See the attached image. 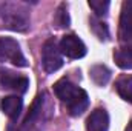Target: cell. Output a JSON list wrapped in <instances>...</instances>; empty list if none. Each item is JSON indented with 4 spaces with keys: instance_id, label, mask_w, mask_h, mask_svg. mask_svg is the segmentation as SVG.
Segmentation results:
<instances>
[{
    "instance_id": "cell-1",
    "label": "cell",
    "mask_w": 132,
    "mask_h": 131,
    "mask_svg": "<svg viewBox=\"0 0 132 131\" xmlns=\"http://www.w3.org/2000/svg\"><path fill=\"white\" fill-rule=\"evenodd\" d=\"M54 93L66 105V110L71 116H80L89 103V99L85 90L78 88L72 82L62 79L54 85Z\"/></svg>"
},
{
    "instance_id": "cell-2",
    "label": "cell",
    "mask_w": 132,
    "mask_h": 131,
    "mask_svg": "<svg viewBox=\"0 0 132 131\" xmlns=\"http://www.w3.org/2000/svg\"><path fill=\"white\" fill-rule=\"evenodd\" d=\"M0 17L5 23L6 28L14 30V31H22L28 26L29 17L28 12L22 8L12 6V5H6L2 11H0Z\"/></svg>"
},
{
    "instance_id": "cell-3",
    "label": "cell",
    "mask_w": 132,
    "mask_h": 131,
    "mask_svg": "<svg viewBox=\"0 0 132 131\" xmlns=\"http://www.w3.org/2000/svg\"><path fill=\"white\" fill-rule=\"evenodd\" d=\"M42 63H43V68L46 72H55L63 65L60 46L57 45V42L54 39H49L45 42L43 49H42Z\"/></svg>"
},
{
    "instance_id": "cell-4",
    "label": "cell",
    "mask_w": 132,
    "mask_h": 131,
    "mask_svg": "<svg viewBox=\"0 0 132 131\" xmlns=\"http://www.w3.org/2000/svg\"><path fill=\"white\" fill-rule=\"evenodd\" d=\"M0 60H8L12 65L22 68L28 65L19 43L9 37H0Z\"/></svg>"
},
{
    "instance_id": "cell-5",
    "label": "cell",
    "mask_w": 132,
    "mask_h": 131,
    "mask_svg": "<svg viewBox=\"0 0 132 131\" xmlns=\"http://www.w3.org/2000/svg\"><path fill=\"white\" fill-rule=\"evenodd\" d=\"M28 86H29V80L25 76H19L14 71L0 68V90H8V91L23 94L26 93Z\"/></svg>"
},
{
    "instance_id": "cell-6",
    "label": "cell",
    "mask_w": 132,
    "mask_h": 131,
    "mask_svg": "<svg viewBox=\"0 0 132 131\" xmlns=\"http://www.w3.org/2000/svg\"><path fill=\"white\" fill-rule=\"evenodd\" d=\"M120 40L123 45L132 46V0H128L121 6L120 16Z\"/></svg>"
},
{
    "instance_id": "cell-7",
    "label": "cell",
    "mask_w": 132,
    "mask_h": 131,
    "mask_svg": "<svg viewBox=\"0 0 132 131\" xmlns=\"http://www.w3.org/2000/svg\"><path fill=\"white\" fill-rule=\"evenodd\" d=\"M60 51L62 54H65L71 59H81L86 54V46L81 42V39H78L74 34H68L60 40Z\"/></svg>"
},
{
    "instance_id": "cell-8",
    "label": "cell",
    "mask_w": 132,
    "mask_h": 131,
    "mask_svg": "<svg viewBox=\"0 0 132 131\" xmlns=\"http://www.w3.org/2000/svg\"><path fill=\"white\" fill-rule=\"evenodd\" d=\"M109 128V116L106 113V110L97 108L94 110L88 120H86V130L88 131H108Z\"/></svg>"
},
{
    "instance_id": "cell-9",
    "label": "cell",
    "mask_w": 132,
    "mask_h": 131,
    "mask_svg": "<svg viewBox=\"0 0 132 131\" xmlns=\"http://www.w3.org/2000/svg\"><path fill=\"white\" fill-rule=\"evenodd\" d=\"M0 106H2V111L8 117H11L14 120V119H17L20 116L22 108H23V102H22V99L19 96H8V97L2 99Z\"/></svg>"
},
{
    "instance_id": "cell-10",
    "label": "cell",
    "mask_w": 132,
    "mask_h": 131,
    "mask_svg": "<svg viewBox=\"0 0 132 131\" xmlns=\"http://www.w3.org/2000/svg\"><path fill=\"white\" fill-rule=\"evenodd\" d=\"M115 63L121 69H131L132 68V46H121L114 54Z\"/></svg>"
},
{
    "instance_id": "cell-11",
    "label": "cell",
    "mask_w": 132,
    "mask_h": 131,
    "mask_svg": "<svg viewBox=\"0 0 132 131\" xmlns=\"http://www.w3.org/2000/svg\"><path fill=\"white\" fill-rule=\"evenodd\" d=\"M120 97L125 99L126 102L132 103V74L128 76H123L117 80V85H115Z\"/></svg>"
},
{
    "instance_id": "cell-12",
    "label": "cell",
    "mask_w": 132,
    "mask_h": 131,
    "mask_svg": "<svg viewBox=\"0 0 132 131\" xmlns=\"http://www.w3.org/2000/svg\"><path fill=\"white\" fill-rule=\"evenodd\" d=\"M89 76H91V79H92L97 85L103 86V85H106V83L109 82V79H111V71H109L104 65H95V66L91 68Z\"/></svg>"
},
{
    "instance_id": "cell-13",
    "label": "cell",
    "mask_w": 132,
    "mask_h": 131,
    "mask_svg": "<svg viewBox=\"0 0 132 131\" xmlns=\"http://www.w3.org/2000/svg\"><path fill=\"white\" fill-rule=\"evenodd\" d=\"M42 108H43V96H37L32 103V106H31V110H29V113H28V116H26V119H25V127L32 125L34 122L40 117Z\"/></svg>"
},
{
    "instance_id": "cell-14",
    "label": "cell",
    "mask_w": 132,
    "mask_h": 131,
    "mask_svg": "<svg viewBox=\"0 0 132 131\" xmlns=\"http://www.w3.org/2000/svg\"><path fill=\"white\" fill-rule=\"evenodd\" d=\"M54 22L59 28H68L71 20H69V14H68V9H66V5H60L57 12H55V17H54Z\"/></svg>"
},
{
    "instance_id": "cell-15",
    "label": "cell",
    "mask_w": 132,
    "mask_h": 131,
    "mask_svg": "<svg viewBox=\"0 0 132 131\" xmlns=\"http://www.w3.org/2000/svg\"><path fill=\"white\" fill-rule=\"evenodd\" d=\"M89 26H91L92 33L95 34L100 40H106V39H108L109 31H108V26H106L103 22H98L97 19H91V25H89Z\"/></svg>"
},
{
    "instance_id": "cell-16",
    "label": "cell",
    "mask_w": 132,
    "mask_h": 131,
    "mask_svg": "<svg viewBox=\"0 0 132 131\" xmlns=\"http://www.w3.org/2000/svg\"><path fill=\"white\" fill-rule=\"evenodd\" d=\"M109 5H111V3H109L108 0H89V6L94 9V12H95L98 17L108 14Z\"/></svg>"
},
{
    "instance_id": "cell-17",
    "label": "cell",
    "mask_w": 132,
    "mask_h": 131,
    "mask_svg": "<svg viewBox=\"0 0 132 131\" xmlns=\"http://www.w3.org/2000/svg\"><path fill=\"white\" fill-rule=\"evenodd\" d=\"M6 131H20V130H19V128H17L15 125H12V123H11V125L8 127V130H6Z\"/></svg>"
},
{
    "instance_id": "cell-18",
    "label": "cell",
    "mask_w": 132,
    "mask_h": 131,
    "mask_svg": "<svg viewBox=\"0 0 132 131\" xmlns=\"http://www.w3.org/2000/svg\"><path fill=\"white\" fill-rule=\"evenodd\" d=\"M125 131H132V120L128 123V127H126V130H125Z\"/></svg>"
}]
</instances>
